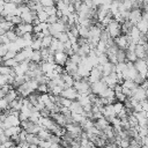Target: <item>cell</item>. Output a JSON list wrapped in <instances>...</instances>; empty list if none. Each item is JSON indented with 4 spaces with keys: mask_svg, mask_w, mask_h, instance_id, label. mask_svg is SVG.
Segmentation results:
<instances>
[{
    "mask_svg": "<svg viewBox=\"0 0 148 148\" xmlns=\"http://www.w3.org/2000/svg\"><path fill=\"white\" fill-rule=\"evenodd\" d=\"M73 87L77 91V94L89 95L91 92V90H90V83H89V81H88L87 77H81L80 80H74Z\"/></svg>",
    "mask_w": 148,
    "mask_h": 148,
    "instance_id": "6da1fadb",
    "label": "cell"
},
{
    "mask_svg": "<svg viewBox=\"0 0 148 148\" xmlns=\"http://www.w3.org/2000/svg\"><path fill=\"white\" fill-rule=\"evenodd\" d=\"M105 31L109 34V36L111 38H116L117 36H119L121 34V30H120V23L114 21V20H111L110 23L105 27Z\"/></svg>",
    "mask_w": 148,
    "mask_h": 148,
    "instance_id": "7a4b0ae2",
    "label": "cell"
},
{
    "mask_svg": "<svg viewBox=\"0 0 148 148\" xmlns=\"http://www.w3.org/2000/svg\"><path fill=\"white\" fill-rule=\"evenodd\" d=\"M142 17V10L141 8H132L130 12H128V16H127V20L132 25H135Z\"/></svg>",
    "mask_w": 148,
    "mask_h": 148,
    "instance_id": "3957f363",
    "label": "cell"
},
{
    "mask_svg": "<svg viewBox=\"0 0 148 148\" xmlns=\"http://www.w3.org/2000/svg\"><path fill=\"white\" fill-rule=\"evenodd\" d=\"M113 43L116 44V46L118 49H121V50H126L128 44H130V39L127 37V35H124V34H120L119 36H117L116 38H113Z\"/></svg>",
    "mask_w": 148,
    "mask_h": 148,
    "instance_id": "277c9868",
    "label": "cell"
},
{
    "mask_svg": "<svg viewBox=\"0 0 148 148\" xmlns=\"http://www.w3.org/2000/svg\"><path fill=\"white\" fill-rule=\"evenodd\" d=\"M133 66L140 75H142L143 77L147 76V61H146V59H136L133 62Z\"/></svg>",
    "mask_w": 148,
    "mask_h": 148,
    "instance_id": "5b68a950",
    "label": "cell"
},
{
    "mask_svg": "<svg viewBox=\"0 0 148 148\" xmlns=\"http://www.w3.org/2000/svg\"><path fill=\"white\" fill-rule=\"evenodd\" d=\"M131 97L134 98L138 102H141V101H143V99L147 98V90L146 89H142L140 86H136L134 89H132Z\"/></svg>",
    "mask_w": 148,
    "mask_h": 148,
    "instance_id": "8992f818",
    "label": "cell"
},
{
    "mask_svg": "<svg viewBox=\"0 0 148 148\" xmlns=\"http://www.w3.org/2000/svg\"><path fill=\"white\" fill-rule=\"evenodd\" d=\"M106 88H108V87H106V84L104 83V81H103L102 79L98 80V81H96V82L90 83V90H91V92L95 94V95H99V94H101L102 91H104Z\"/></svg>",
    "mask_w": 148,
    "mask_h": 148,
    "instance_id": "52a82bcc",
    "label": "cell"
},
{
    "mask_svg": "<svg viewBox=\"0 0 148 148\" xmlns=\"http://www.w3.org/2000/svg\"><path fill=\"white\" fill-rule=\"evenodd\" d=\"M60 96L65 97V98H68L71 101H75L76 97H77V91L74 89V87H66V88L62 89Z\"/></svg>",
    "mask_w": 148,
    "mask_h": 148,
    "instance_id": "ba28073f",
    "label": "cell"
},
{
    "mask_svg": "<svg viewBox=\"0 0 148 148\" xmlns=\"http://www.w3.org/2000/svg\"><path fill=\"white\" fill-rule=\"evenodd\" d=\"M16 8H17L16 3H14V2H5L3 7H2V16L5 17L7 15H9V16L15 15Z\"/></svg>",
    "mask_w": 148,
    "mask_h": 148,
    "instance_id": "9c48e42d",
    "label": "cell"
},
{
    "mask_svg": "<svg viewBox=\"0 0 148 148\" xmlns=\"http://www.w3.org/2000/svg\"><path fill=\"white\" fill-rule=\"evenodd\" d=\"M53 59H54V64L56 65H59V66L64 67L66 60L68 59V56L64 51H56L53 53Z\"/></svg>",
    "mask_w": 148,
    "mask_h": 148,
    "instance_id": "30bf717a",
    "label": "cell"
},
{
    "mask_svg": "<svg viewBox=\"0 0 148 148\" xmlns=\"http://www.w3.org/2000/svg\"><path fill=\"white\" fill-rule=\"evenodd\" d=\"M103 117L110 123L114 117H116V113H114V110H113V105L112 104H106L103 106V112H102Z\"/></svg>",
    "mask_w": 148,
    "mask_h": 148,
    "instance_id": "8fae6325",
    "label": "cell"
},
{
    "mask_svg": "<svg viewBox=\"0 0 148 148\" xmlns=\"http://www.w3.org/2000/svg\"><path fill=\"white\" fill-rule=\"evenodd\" d=\"M64 72H66V73H68V74H71L72 76L77 72V64H75V62H73L69 58L66 60V62H65V65H64Z\"/></svg>",
    "mask_w": 148,
    "mask_h": 148,
    "instance_id": "7c38bea8",
    "label": "cell"
},
{
    "mask_svg": "<svg viewBox=\"0 0 148 148\" xmlns=\"http://www.w3.org/2000/svg\"><path fill=\"white\" fill-rule=\"evenodd\" d=\"M88 81H89V83H92V82H96V81H98V80H101L102 79V72L97 68V67H92L91 69H90V72H89V75H88Z\"/></svg>",
    "mask_w": 148,
    "mask_h": 148,
    "instance_id": "4fadbf2b",
    "label": "cell"
},
{
    "mask_svg": "<svg viewBox=\"0 0 148 148\" xmlns=\"http://www.w3.org/2000/svg\"><path fill=\"white\" fill-rule=\"evenodd\" d=\"M50 117L53 119V121H54L56 124H58V125L61 126V127H65V125L67 124V121H66V117H65L62 113H60V112L50 113Z\"/></svg>",
    "mask_w": 148,
    "mask_h": 148,
    "instance_id": "5bb4252c",
    "label": "cell"
},
{
    "mask_svg": "<svg viewBox=\"0 0 148 148\" xmlns=\"http://www.w3.org/2000/svg\"><path fill=\"white\" fill-rule=\"evenodd\" d=\"M146 52H147V45L136 44L134 47V53L138 59H146Z\"/></svg>",
    "mask_w": 148,
    "mask_h": 148,
    "instance_id": "9a60e30c",
    "label": "cell"
},
{
    "mask_svg": "<svg viewBox=\"0 0 148 148\" xmlns=\"http://www.w3.org/2000/svg\"><path fill=\"white\" fill-rule=\"evenodd\" d=\"M101 72H102V76H106V75L113 73L114 72V64H111L110 61H108L106 64L102 65Z\"/></svg>",
    "mask_w": 148,
    "mask_h": 148,
    "instance_id": "2e32d148",
    "label": "cell"
},
{
    "mask_svg": "<svg viewBox=\"0 0 148 148\" xmlns=\"http://www.w3.org/2000/svg\"><path fill=\"white\" fill-rule=\"evenodd\" d=\"M60 76H61V79H62V82H64L65 87H73L74 77H73L71 74H68V73H66V72H62V73L60 74Z\"/></svg>",
    "mask_w": 148,
    "mask_h": 148,
    "instance_id": "e0dca14e",
    "label": "cell"
},
{
    "mask_svg": "<svg viewBox=\"0 0 148 148\" xmlns=\"http://www.w3.org/2000/svg\"><path fill=\"white\" fill-rule=\"evenodd\" d=\"M109 124H110V123H109L104 117H101V118H98V119H96V120L94 121V126H95L97 130H99V131H103Z\"/></svg>",
    "mask_w": 148,
    "mask_h": 148,
    "instance_id": "ac0fdd59",
    "label": "cell"
},
{
    "mask_svg": "<svg viewBox=\"0 0 148 148\" xmlns=\"http://www.w3.org/2000/svg\"><path fill=\"white\" fill-rule=\"evenodd\" d=\"M68 109H69L71 113H83V109H82V106L80 105V103L76 99L72 101V103H71Z\"/></svg>",
    "mask_w": 148,
    "mask_h": 148,
    "instance_id": "d6986e66",
    "label": "cell"
},
{
    "mask_svg": "<svg viewBox=\"0 0 148 148\" xmlns=\"http://www.w3.org/2000/svg\"><path fill=\"white\" fill-rule=\"evenodd\" d=\"M5 99L8 102V103H10V102H13L14 99H16L17 97H18V95H17V91L14 89V88H10L6 94H5Z\"/></svg>",
    "mask_w": 148,
    "mask_h": 148,
    "instance_id": "ffe728a7",
    "label": "cell"
},
{
    "mask_svg": "<svg viewBox=\"0 0 148 148\" xmlns=\"http://www.w3.org/2000/svg\"><path fill=\"white\" fill-rule=\"evenodd\" d=\"M51 134H52V133H51L49 130H46V128H40L36 135L38 136L39 140H49L50 136H51Z\"/></svg>",
    "mask_w": 148,
    "mask_h": 148,
    "instance_id": "44dd1931",
    "label": "cell"
},
{
    "mask_svg": "<svg viewBox=\"0 0 148 148\" xmlns=\"http://www.w3.org/2000/svg\"><path fill=\"white\" fill-rule=\"evenodd\" d=\"M30 60L34 62L39 64L42 61V56H40V51L39 50H32V53L30 56Z\"/></svg>",
    "mask_w": 148,
    "mask_h": 148,
    "instance_id": "7402d4cb",
    "label": "cell"
},
{
    "mask_svg": "<svg viewBox=\"0 0 148 148\" xmlns=\"http://www.w3.org/2000/svg\"><path fill=\"white\" fill-rule=\"evenodd\" d=\"M30 47L32 50H40L42 49V38H36L34 37L30 44Z\"/></svg>",
    "mask_w": 148,
    "mask_h": 148,
    "instance_id": "603a6c76",
    "label": "cell"
},
{
    "mask_svg": "<svg viewBox=\"0 0 148 148\" xmlns=\"http://www.w3.org/2000/svg\"><path fill=\"white\" fill-rule=\"evenodd\" d=\"M5 35L7 36V38L9 39V42H14V40H16L17 39V35H16V32H15V30H14V28L13 29H9L8 31H6L5 32Z\"/></svg>",
    "mask_w": 148,
    "mask_h": 148,
    "instance_id": "cb8c5ba5",
    "label": "cell"
},
{
    "mask_svg": "<svg viewBox=\"0 0 148 148\" xmlns=\"http://www.w3.org/2000/svg\"><path fill=\"white\" fill-rule=\"evenodd\" d=\"M36 17L39 20V22H46V20H47V17H49V15L45 13V10H44V9H42V10H38V12L36 13Z\"/></svg>",
    "mask_w": 148,
    "mask_h": 148,
    "instance_id": "d4e9b609",
    "label": "cell"
},
{
    "mask_svg": "<svg viewBox=\"0 0 148 148\" xmlns=\"http://www.w3.org/2000/svg\"><path fill=\"white\" fill-rule=\"evenodd\" d=\"M52 40V36L51 35H46L42 38V47H49Z\"/></svg>",
    "mask_w": 148,
    "mask_h": 148,
    "instance_id": "484cf974",
    "label": "cell"
},
{
    "mask_svg": "<svg viewBox=\"0 0 148 148\" xmlns=\"http://www.w3.org/2000/svg\"><path fill=\"white\" fill-rule=\"evenodd\" d=\"M1 64L6 65V66H8V67H10V68H14L15 66H17V65H18V62H17L14 58H10V59H7V60H3Z\"/></svg>",
    "mask_w": 148,
    "mask_h": 148,
    "instance_id": "4316f807",
    "label": "cell"
},
{
    "mask_svg": "<svg viewBox=\"0 0 148 148\" xmlns=\"http://www.w3.org/2000/svg\"><path fill=\"white\" fill-rule=\"evenodd\" d=\"M12 69L13 68H10V67H8L3 64H0V74L1 75H9L12 73Z\"/></svg>",
    "mask_w": 148,
    "mask_h": 148,
    "instance_id": "83f0119b",
    "label": "cell"
},
{
    "mask_svg": "<svg viewBox=\"0 0 148 148\" xmlns=\"http://www.w3.org/2000/svg\"><path fill=\"white\" fill-rule=\"evenodd\" d=\"M62 89H64V87H61V86H54V87H53L49 92H50V94H52V95H54V96H60V94H61Z\"/></svg>",
    "mask_w": 148,
    "mask_h": 148,
    "instance_id": "f1b7e54d",
    "label": "cell"
},
{
    "mask_svg": "<svg viewBox=\"0 0 148 148\" xmlns=\"http://www.w3.org/2000/svg\"><path fill=\"white\" fill-rule=\"evenodd\" d=\"M43 9L45 10V13H46L49 16H51V15H56V12H57V8H56L54 5H53V6H49V7H44Z\"/></svg>",
    "mask_w": 148,
    "mask_h": 148,
    "instance_id": "f546056e",
    "label": "cell"
},
{
    "mask_svg": "<svg viewBox=\"0 0 148 148\" xmlns=\"http://www.w3.org/2000/svg\"><path fill=\"white\" fill-rule=\"evenodd\" d=\"M9 103L5 99V97H0V112H3L5 110L8 109Z\"/></svg>",
    "mask_w": 148,
    "mask_h": 148,
    "instance_id": "4dcf8cb0",
    "label": "cell"
},
{
    "mask_svg": "<svg viewBox=\"0 0 148 148\" xmlns=\"http://www.w3.org/2000/svg\"><path fill=\"white\" fill-rule=\"evenodd\" d=\"M7 51H8V46H7V44H2V43H0V60H1V58L6 54Z\"/></svg>",
    "mask_w": 148,
    "mask_h": 148,
    "instance_id": "1f68e13d",
    "label": "cell"
},
{
    "mask_svg": "<svg viewBox=\"0 0 148 148\" xmlns=\"http://www.w3.org/2000/svg\"><path fill=\"white\" fill-rule=\"evenodd\" d=\"M68 58H69L73 62H75V64H79V62L81 61V57H80L77 53H73V54H72V56H69Z\"/></svg>",
    "mask_w": 148,
    "mask_h": 148,
    "instance_id": "d6a6232c",
    "label": "cell"
},
{
    "mask_svg": "<svg viewBox=\"0 0 148 148\" xmlns=\"http://www.w3.org/2000/svg\"><path fill=\"white\" fill-rule=\"evenodd\" d=\"M58 21V17L56 16V15H51V16H49L47 17V20H46V23H49V24H52V23H56Z\"/></svg>",
    "mask_w": 148,
    "mask_h": 148,
    "instance_id": "836d02e7",
    "label": "cell"
},
{
    "mask_svg": "<svg viewBox=\"0 0 148 148\" xmlns=\"http://www.w3.org/2000/svg\"><path fill=\"white\" fill-rule=\"evenodd\" d=\"M5 5V0H0V7H3Z\"/></svg>",
    "mask_w": 148,
    "mask_h": 148,
    "instance_id": "e575fe53",
    "label": "cell"
}]
</instances>
